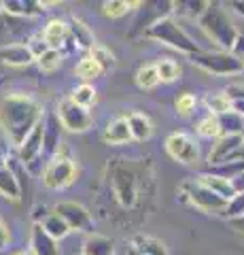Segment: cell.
Instances as JSON below:
<instances>
[{"label":"cell","instance_id":"obj_1","mask_svg":"<svg viewBox=\"0 0 244 255\" xmlns=\"http://www.w3.org/2000/svg\"><path fill=\"white\" fill-rule=\"evenodd\" d=\"M43 119L41 102L28 94H6L0 100V126L13 147H19Z\"/></svg>","mask_w":244,"mask_h":255},{"label":"cell","instance_id":"obj_2","mask_svg":"<svg viewBox=\"0 0 244 255\" xmlns=\"http://www.w3.org/2000/svg\"><path fill=\"white\" fill-rule=\"evenodd\" d=\"M200 28L206 32V36L212 43H217L221 49L219 51H232L236 41H238V30H236L234 21L230 19V15L221 9V4H212L204 9V13L198 17Z\"/></svg>","mask_w":244,"mask_h":255},{"label":"cell","instance_id":"obj_3","mask_svg":"<svg viewBox=\"0 0 244 255\" xmlns=\"http://www.w3.org/2000/svg\"><path fill=\"white\" fill-rule=\"evenodd\" d=\"M145 34L157 43H163V45L172 47V49L183 51V53H189V55L200 53V47L180 28V23L174 17H157L155 21H151L147 26Z\"/></svg>","mask_w":244,"mask_h":255},{"label":"cell","instance_id":"obj_4","mask_svg":"<svg viewBox=\"0 0 244 255\" xmlns=\"http://www.w3.org/2000/svg\"><path fill=\"white\" fill-rule=\"evenodd\" d=\"M77 179V164L70 157L68 149L62 147L56 155H53L45 166L43 172V183L49 189H66L68 185H73Z\"/></svg>","mask_w":244,"mask_h":255},{"label":"cell","instance_id":"obj_5","mask_svg":"<svg viewBox=\"0 0 244 255\" xmlns=\"http://www.w3.org/2000/svg\"><path fill=\"white\" fill-rule=\"evenodd\" d=\"M191 62L206 73L219 77L244 73V62L232 51H200L191 55Z\"/></svg>","mask_w":244,"mask_h":255},{"label":"cell","instance_id":"obj_6","mask_svg":"<svg viewBox=\"0 0 244 255\" xmlns=\"http://www.w3.org/2000/svg\"><path fill=\"white\" fill-rule=\"evenodd\" d=\"M180 196H183L185 202H191L195 209H200L204 213H223L227 204L223 198L212 194L210 189L200 185L198 181H185L183 187H180Z\"/></svg>","mask_w":244,"mask_h":255},{"label":"cell","instance_id":"obj_7","mask_svg":"<svg viewBox=\"0 0 244 255\" xmlns=\"http://www.w3.org/2000/svg\"><path fill=\"white\" fill-rule=\"evenodd\" d=\"M56 117L60 119V124L68 132H87L93 126V117L87 109L77 107L70 98H64L58 102Z\"/></svg>","mask_w":244,"mask_h":255},{"label":"cell","instance_id":"obj_8","mask_svg":"<svg viewBox=\"0 0 244 255\" xmlns=\"http://www.w3.org/2000/svg\"><path fill=\"white\" fill-rule=\"evenodd\" d=\"M113 191L117 202L125 209H132L138 200V187H136V177L128 166H115L113 168Z\"/></svg>","mask_w":244,"mask_h":255},{"label":"cell","instance_id":"obj_9","mask_svg":"<svg viewBox=\"0 0 244 255\" xmlns=\"http://www.w3.org/2000/svg\"><path fill=\"white\" fill-rule=\"evenodd\" d=\"M53 213L64 219L70 232L75 230V232H87L89 234L93 230V219H91L89 211L79 202H60V204H56Z\"/></svg>","mask_w":244,"mask_h":255},{"label":"cell","instance_id":"obj_10","mask_svg":"<svg viewBox=\"0 0 244 255\" xmlns=\"http://www.w3.org/2000/svg\"><path fill=\"white\" fill-rule=\"evenodd\" d=\"M166 151L172 159H176L180 164H198V157H200V151L195 140L189 136L185 132H174L166 138Z\"/></svg>","mask_w":244,"mask_h":255},{"label":"cell","instance_id":"obj_11","mask_svg":"<svg viewBox=\"0 0 244 255\" xmlns=\"http://www.w3.org/2000/svg\"><path fill=\"white\" fill-rule=\"evenodd\" d=\"M234 159H244V136H219L210 149L208 164L217 166Z\"/></svg>","mask_w":244,"mask_h":255},{"label":"cell","instance_id":"obj_12","mask_svg":"<svg viewBox=\"0 0 244 255\" xmlns=\"http://www.w3.org/2000/svg\"><path fill=\"white\" fill-rule=\"evenodd\" d=\"M43 124V155L53 157L62 149V124L56 117V113H47L45 119H41Z\"/></svg>","mask_w":244,"mask_h":255},{"label":"cell","instance_id":"obj_13","mask_svg":"<svg viewBox=\"0 0 244 255\" xmlns=\"http://www.w3.org/2000/svg\"><path fill=\"white\" fill-rule=\"evenodd\" d=\"M43 41L49 49H56L64 53L66 43H70V32H68V23L62 19H51L43 30Z\"/></svg>","mask_w":244,"mask_h":255},{"label":"cell","instance_id":"obj_14","mask_svg":"<svg viewBox=\"0 0 244 255\" xmlns=\"http://www.w3.org/2000/svg\"><path fill=\"white\" fill-rule=\"evenodd\" d=\"M30 251L34 255H60V247L58 241H53L41 228V223H34L30 230Z\"/></svg>","mask_w":244,"mask_h":255},{"label":"cell","instance_id":"obj_15","mask_svg":"<svg viewBox=\"0 0 244 255\" xmlns=\"http://www.w3.org/2000/svg\"><path fill=\"white\" fill-rule=\"evenodd\" d=\"M17 149H19V159L21 162L26 166L32 164L34 159L43 153V124H38Z\"/></svg>","mask_w":244,"mask_h":255},{"label":"cell","instance_id":"obj_16","mask_svg":"<svg viewBox=\"0 0 244 255\" xmlns=\"http://www.w3.org/2000/svg\"><path fill=\"white\" fill-rule=\"evenodd\" d=\"M34 58L26 45H4L0 47V64L6 66H28L32 64Z\"/></svg>","mask_w":244,"mask_h":255},{"label":"cell","instance_id":"obj_17","mask_svg":"<svg viewBox=\"0 0 244 255\" xmlns=\"http://www.w3.org/2000/svg\"><path fill=\"white\" fill-rule=\"evenodd\" d=\"M102 140L106 145H125V142H130L132 134L128 128V119L117 117L113 122H108V126L104 128V134H102Z\"/></svg>","mask_w":244,"mask_h":255},{"label":"cell","instance_id":"obj_18","mask_svg":"<svg viewBox=\"0 0 244 255\" xmlns=\"http://www.w3.org/2000/svg\"><path fill=\"white\" fill-rule=\"evenodd\" d=\"M81 251H83V255H115V245L108 236L89 232L85 236Z\"/></svg>","mask_w":244,"mask_h":255},{"label":"cell","instance_id":"obj_19","mask_svg":"<svg viewBox=\"0 0 244 255\" xmlns=\"http://www.w3.org/2000/svg\"><path fill=\"white\" fill-rule=\"evenodd\" d=\"M200 183V185H204L206 189H210L212 194H217L219 198H223V200H232V198L236 196V191L232 187V183L230 181H225L221 177H215V174H210V172H202L198 179H195Z\"/></svg>","mask_w":244,"mask_h":255},{"label":"cell","instance_id":"obj_20","mask_svg":"<svg viewBox=\"0 0 244 255\" xmlns=\"http://www.w3.org/2000/svg\"><path fill=\"white\" fill-rule=\"evenodd\" d=\"M0 6L9 15H17V17H36L45 11L43 2H34V0H4Z\"/></svg>","mask_w":244,"mask_h":255},{"label":"cell","instance_id":"obj_21","mask_svg":"<svg viewBox=\"0 0 244 255\" xmlns=\"http://www.w3.org/2000/svg\"><path fill=\"white\" fill-rule=\"evenodd\" d=\"M68 32H70V41H75V45L79 49H91L96 45V38H93V32L89 30V26H85L81 19L73 17L70 19V26H68Z\"/></svg>","mask_w":244,"mask_h":255},{"label":"cell","instance_id":"obj_22","mask_svg":"<svg viewBox=\"0 0 244 255\" xmlns=\"http://www.w3.org/2000/svg\"><path fill=\"white\" fill-rule=\"evenodd\" d=\"M125 119H128V128H130L132 138H136V140H149V138H151L153 124H151V119H149L145 113L134 111V113H130Z\"/></svg>","mask_w":244,"mask_h":255},{"label":"cell","instance_id":"obj_23","mask_svg":"<svg viewBox=\"0 0 244 255\" xmlns=\"http://www.w3.org/2000/svg\"><path fill=\"white\" fill-rule=\"evenodd\" d=\"M219 122V136H244V117L234 111L217 115Z\"/></svg>","mask_w":244,"mask_h":255},{"label":"cell","instance_id":"obj_24","mask_svg":"<svg viewBox=\"0 0 244 255\" xmlns=\"http://www.w3.org/2000/svg\"><path fill=\"white\" fill-rule=\"evenodd\" d=\"M0 196H4L6 200H19L21 198L19 179L9 166H6V168H0Z\"/></svg>","mask_w":244,"mask_h":255},{"label":"cell","instance_id":"obj_25","mask_svg":"<svg viewBox=\"0 0 244 255\" xmlns=\"http://www.w3.org/2000/svg\"><path fill=\"white\" fill-rule=\"evenodd\" d=\"M132 249H136L143 255H168L166 245H163L160 238L143 236V234H136L132 238Z\"/></svg>","mask_w":244,"mask_h":255},{"label":"cell","instance_id":"obj_26","mask_svg":"<svg viewBox=\"0 0 244 255\" xmlns=\"http://www.w3.org/2000/svg\"><path fill=\"white\" fill-rule=\"evenodd\" d=\"M102 70L100 66H98V62L91 58V55H83L81 60H79V64L75 66V75L81 79L83 83H89V81H96L98 77H102Z\"/></svg>","mask_w":244,"mask_h":255},{"label":"cell","instance_id":"obj_27","mask_svg":"<svg viewBox=\"0 0 244 255\" xmlns=\"http://www.w3.org/2000/svg\"><path fill=\"white\" fill-rule=\"evenodd\" d=\"M41 228L53 238V241H62V238H66L70 234V230H68V226L64 223V219H62L60 215H56V213L47 215V217L41 221Z\"/></svg>","mask_w":244,"mask_h":255},{"label":"cell","instance_id":"obj_28","mask_svg":"<svg viewBox=\"0 0 244 255\" xmlns=\"http://www.w3.org/2000/svg\"><path fill=\"white\" fill-rule=\"evenodd\" d=\"M210 174H215V177H221L225 181H234L238 174L244 172V159H234V162H223V164H217V166H210L206 170Z\"/></svg>","mask_w":244,"mask_h":255},{"label":"cell","instance_id":"obj_29","mask_svg":"<svg viewBox=\"0 0 244 255\" xmlns=\"http://www.w3.org/2000/svg\"><path fill=\"white\" fill-rule=\"evenodd\" d=\"M68 98L73 100L77 107L89 109V107L96 105L98 94H96V90H93V85H89V83H81V85H77V87H75V90H73V96H68Z\"/></svg>","mask_w":244,"mask_h":255},{"label":"cell","instance_id":"obj_30","mask_svg":"<svg viewBox=\"0 0 244 255\" xmlns=\"http://www.w3.org/2000/svg\"><path fill=\"white\" fill-rule=\"evenodd\" d=\"M136 83H138L140 90H153L155 85H160V75H157L155 64H145V66L138 68Z\"/></svg>","mask_w":244,"mask_h":255},{"label":"cell","instance_id":"obj_31","mask_svg":"<svg viewBox=\"0 0 244 255\" xmlns=\"http://www.w3.org/2000/svg\"><path fill=\"white\" fill-rule=\"evenodd\" d=\"M132 6H138V2H125V0H106L102 2V13L111 19H119L132 11Z\"/></svg>","mask_w":244,"mask_h":255},{"label":"cell","instance_id":"obj_32","mask_svg":"<svg viewBox=\"0 0 244 255\" xmlns=\"http://www.w3.org/2000/svg\"><path fill=\"white\" fill-rule=\"evenodd\" d=\"M89 55L93 60L98 62V66L102 68V70H111V68H115V64H117V60H115V53L108 49L106 45H93L91 49H89Z\"/></svg>","mask_w":244,"mask_h":255},{"label":"cell","instance_id":"obj_33","mask_svg":"<svg viewBox=\"0 0 244 255\" xmlns=\"http://www.w3.org/2000/svg\"><path fill=\"white\" fill-rule=\"evenodd\" d=\"M155 68H157V75H160V81H166V83H172V81H176V79L180 77V66L174 62V60H170V58H163L155 64Z\"/></svg>","mask_w":244,"mask_h":255},{"label":"cell","instance_id":"obj_34","mask_svg":"<svg viewBox=\"0 0 244 255\" xmlns=\"http://www.w3.org/2000/svg\"><path fill=\"white\" fill-rule=\"evenodd\" d=\"M62 62H64V53L56 51V49H47L41 58L36 60L38 68H41L43 73H56V70L62 66Z\"/></svg>","mask_w":244,"mask_h":255},{"label":"cell","instance_id":"obj_35","mask_svg":"<svg viewBox=\"0 0 244 255\" xmlns=\"http://www.w3.org/2000/svg\"><path fill=\"white\" fill-rule=\"evenodd\" d=\"M195 130H198L200 136L204 138H219V122H217V115H206L202 117L198 126H195Z\"/></svg>","mask_w":244,"mask_h":255},{"label":"cell","instance_id":"obj_36","mask_svg":"<svg viewBox=\"0 0 244 255\" xmlns=\"http://www.w3.org/2000/svg\"><path fill=\"white\" fill-rule=\"evenodd\" d=\"M206 109L210 111V115H223L227 111H232L230 100L225 98V94H210L206 96Z\"/></svg>","mask_w":244,"mask_h":255},{"label":"cell","instance_id":"obj_37","mask_svg":"<svg viewBox=\"0 0 244 255\" xmlns=\"http://www.w3.org/2000/svg\"><path fill=\"white\" fill-rule=\"evenodd\" d=\"M221 215L225 219L242 217V215H244V191H242V194H236L232 200H227V204H225V209H223Z\"/></svg>","mask_w":244,"mask_h":255},{"label":"cell","instance_id":"obj_38","mask_svg":"<svg viewBox=\"0 0 244 255\" xmlns=\"http://www.w3.org/2000/svg\"><path fill=\"white\" fill-rule=\"evenodd\" d=\"M176 111L180 115H189L191 111L195 109V105H198V100H195V96L193 94H189V92H185V94H180L178 98H176Z\"/></svg>","mask_w":244,"mask_h":255},{"label":"cell","instance_id":"obj_39","mask_svg":"<svg viewBox=\"0 0 244 255\" xmlns=\"http://www.w3.org/2000/svg\"><path fill=\"white\" fill-rule=\"evenodd\" d=\"M28 49H30V53H32V58H34V62L41 58V55L49 49V47L45 45V41H43V36H34V38H30V43L26 45Z\"/></svg>","mask_w":244,"mask_h":255},{"label":"cell","instance_id":"obj_40","mask_svg":"<svg viewBox=\"0 0 244 255\" xmlns=\"http://www.w3.org/2000/svg\"><path fill=\"white\" fill-rule=\"evenodd\" d=\"M225 98L230 102L244 100V83H232L225 87Z\"/></svg>","mask_w":244,"mask_h":255},{"label":"cell","instance_id":"obj_41","mask_svg":"<svg viewBox=\"0 0 244 255\" xmlns=\"http://www.w3.org/2000/svg\"><path fill=\"white\" fill-rule=\"evenodd\" d=\"M11 243V232H9V226L2 221V217H0V251L6 249Z\"/></svg>","mask_w":244,"mask_h":255},{"label":"cell","instance_id":"obj_42","mask_svg":"<svg viewBox=\"0 0 244 255\" xmlns=\"http://www.w3.org/2000/svg\"><path fill=\"white\" fill-rule=\"evenodd\" d=\"M232 187H234L236 194H242V191H244V172H242V174H238V177H236V179L232 181Z\"/></svg>","mask_w":244,"mask_h":255},{"label":"cell","instance_id":"obj_43","mask_svg":"<svg viewBox=\"0 0 244 255\" xmlns=\"http://www.w3.org/2000/svg\"><path fill=\"white\" fill-rule=\"evenodd\" d=\"M47 215H49V211H47V206H36L34 209V223H41Z\"/></svg>","mask_w":244,"mask_h":255},{"label":"cell","instance_id":"obj_44","mask_svg":"<svg viewBox=\"0 0 244 255\" xmlns=\"http://www.w3.org/2000/svg\"><path fill=\"white\" fill-rule=\"evenodd\" d=\"M230 226L236 230V232H240L244 234V215L242 217H236V219H230Z\"/></svg>","mask_w":244,"mask_h":255},{"label":"cell","instance_id":"obj_45","mask_svg":"<svg viewBox=\"0 0 244 255\" xmlns=\"http://www.w3.org/2000/svg\"><path fill=\"white\" fill-rule=\"evenodd\" d=\"M230 107L234 113H238L240 117H244V100H238V102H230Z\"/></svg>","mask_w":244,"mask_h":255},{"label":"cell","instance_id":"obj_46","mask_svg":"<svg viewBox=\"0 0 244 255\" xmlns=\"http://www.w3.org/2000/svg\"><path fill=\"white\" fill-rule=\"evenodd\" d=\"M6 162H9V155H6V151L0 147V168H6Z\"/></svg>","mask_w":244,"mask_h":255},{"label":"cell","instance_id":"obj_47","mask_svg":"<svg viewBox=\"0 0 244 255\" xmlns=\"http://www.w3.org/2000/svg\"><path fill=\"white\" fill-rule=\"evenodd\" d=\"M13 255H34V253L30 251V249H23V251H17V253H13Z\"/></svg>","mask_w":244,"mask_h":255},{"label":"cell","instance_id":"obj_48","mask_svg":"<svg viewBox=\"0 0 244 255\" xmlns=\"http://www.w3.org/2000/svg\"><path fill=\"white\" fill-rule=\"evenodd\" d=\"M128 255H143V253H138L136 249H132V247H130V249H128Z\"/></svg>","mask_w":244,"mask_h":255}]
</instances>
